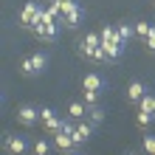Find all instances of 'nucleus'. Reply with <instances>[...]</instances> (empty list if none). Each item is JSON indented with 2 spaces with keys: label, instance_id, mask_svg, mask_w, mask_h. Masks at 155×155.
Segmentation results:
<instances>
[{
  "label": "nucleus",
  "instance_id": "1",
  "mask_svg": "<svg viewBox=\"0 0 155 155\" xmlns=\"http://www.w3.org/2000/svg\"><path fill=\"white\" fill-rule=\"evenodd\" d=\"M45 65H48V57L45 54H31V57H25L20 62V74L23 76H40L45 71Z\"/></svg>",
  "mask_w": 155,
  "mask_h": 155
},
{
  "label": "nucleus",
  "instance_id": "22",
  "mask_svg": "<svg viewBox=\"0 0 155 155\" xmlns=\"http://www.w3.org/2000/svg\"><path fill=\"white\" fill-rule=\"evenodd\" d=\"M152 121H155L152 113H141V110H138V116H135V124H138V127H150Z\"/></svg>",
  "mask_w": 155,
  "mask_h": 155
},
{
  "label": "nucleus",
  "instance_id": "2",
  "mask_svg": "<svg viewBox=\"0 0 155 155\" xmlns=\"http://www.w3.org/2000/svg\"><path fill=\"white\" fill-rule=\"evenodd\" d=\"M40 124H42V130L45 133H59L62 130V124H65V118H62L57 110H54V107H42L40 110Z\"/></svg>",
  "mask_w": 155,
  "mask_h": 155
},
{
  "label": "nucleus",
  "instance_id": "4",
  "mask_svg": "<svg viewBox=\"0 0 155 155\" xmlns=\"http://www.w3.org/2000/svg\"><path fill=\"white\" fill-rule=\"evenodd\" d=\"M3 150H6V155H25L28 152V138L25 135H6Z\"/></svg>",
  "mask_w": 155,
  "mask_h": 155
},
{
  "label": "nucleus",
  "instance_id": "5",
  "mask_svg": "<svg viewBox=\"0 0 155 155\" xmlns=\"http://www.w3.org/2000/svg\"><path fill=\"white\" fill-rule=\"evenodd\" d=\"M82 90H99V93H104L107 90V79L102 76V74H85L82 76Z\"/></svg>",
  "mask_w": 155,
  "mask_h": 155
},
{
  "label": "nucleus",
  "instance_id": "9",
  "mask_svg": "<svg viewBox=\"0 0 155 155\" xmlns=\"http://www.w3.org/2000/svg\"><path fill=\"white\" fill-rule=\"evenodd\" d=\"M54 147H57L59 152H74L76 150V141H74V135H68L65 130H59V133H54Z\"/></svg>",
  "mask_w": 155,
  "mask_h": 155
},
{
  "label": "nucleus",
  "instance_id": "18",
  "mask_svg": "<svg viewBox=\"0 0 155 155\" xmlns=\"http://www.w3.org/2000/svg\"><path fill=\"white\" fill-rule=\"evenodd\" d=\"M31 150H34V155H51V144L45 141V138H37Z\"/></svg>",
  "mask_w": 155,
  "mask_h": 155
},
{
  "label": "nucleus",
  "instance_id": "20",
  "mask_svg": "<svg viewBox=\"0 0 155 155\" xmlns=\"http://www.w3.org/2000/svg\"><path fill=\"white\" fill-rule=\"evenodd\" d=\"M150 28H152V25H150L147 20H138V23H135V37H138V40H147Z\"/></svg>",
  "mask_w": 155,
  "mask_h": 155
},
{
  "label": "nucleus",
  "instance_id": "8",
  "mask_svg": "<svg viewBox=\"0 0 155 155\" xmlns=\"http://www.w3.org/2000/svg\"><path fill=\"white\" fill-rule=\"evenodd\" d=\"M34 34H37L40 42H54L59 37V23H45V25H37L34 28Z\"/></svg>",
  "mask_w": 155,
  "mask_h": 155
},
{
  "label": "nucleus",
  "instance_id": "15",
  "mask_svg": "<svg viewBox=\"0 0 155 155\" xmlns=\"http://www.w3.org/2000/svg\"><path fill=\"white\" fill-rule=\"evenodd\" d=\"M87 121L93 124V127H99V124L104 121V110H102V107H99V104H93V107H87Z\"/></svg>",
  "mask_w": 155,
  "mask_h": 155
},
{
  "label": "nucleus",
  "instance_id": "28",
  "mask_svg": "<svg viewBox=\"0 0 155 155\" xmlns=\"http://www.w3.org/2000/svg\"><path fill=\"white\" fill-rule=\"evenodd\" d=\"M68 155H82V152H76V150H74V152H68Z\"/></svg>",
  "mask_w": 155,
  "mask_h": 155
},
{
  "label": "nucleus",
  "instance_id": "16",
  "mask_svg": "<svg viewBox=\"0 0 155 155\" xmlns=\"http://www.w3.org/2000/svg\"><path fill=\"white\" fill-rule=\"evenodd\" d=\"M138 110H141V113H152V116H155V93H152V90L138 102Z\"/></svg>",
  "mask_w": 155,
  "mask_h": 155
},
{
  "label": "nucleus",
  "instance_id": "25",
  "mask_svg": "<svg viewBox=\"0 0 155 155\" xmlns=\"http://www.w3.org/2000/svg\"><path fill=\"white\" fill-rule=\"evenodd\" d=\"M82 42H85V45H93V48H96V45H102V37H99V34H85V40H82Z\"/></svg>",
  "mask_w": 155,
  "mask_h": 155
},
{
  "label": "nucleus",
  "instance_id": "6",
  "mask_svg": "<svg viewBox=\"0 0 155 155\" xmlns=\"http://www.w3.org/2000/svg\"><path fill=\"white\" fill-rule=\"evenodd\" d=\"M147 93H150V87L144 85L141 79H133L130 85H127V102H130V104H138Z\"/></svg>",
  "mask_w": 155,
  "mask_h": 155
},
{
  "label": "nucleus",
  "instance_id": "19",
  "mask_svg": "<svg viewBox=\"0 0 155 155\" xmlns=\"http://www.w3.org/2000/svg\"><path fill=\"white\" fill-rule=\"evenodd\" d=\"M54 3L59 6V12H62V17H65V14H71V12H74V8L79 6L76 0H54Z\"/></svg>",
  "mask_w": 155,
  "mask_h": 155
},
{
  "label": "nucleus",
  "instance_id": "14",
  "mask_svg": "<svg viewBox=\"0 0 155 155\" xmlns=\"http://www.w3.org/2000/svg\"><path fill=\"white\" fill-rule=\"evenodd\" d=\"M68 116L76 118V121L87 118V104H85V102H71V104H68Z\"/></svg>",
  "mask_w": 155,
  "mask_h": 155
},
{
  "label": "nucleus",
  "instance_id": "7",
  "mask_svg": "<svg viewBox=\"0 0 155 155\" xmlns=\"http://www.w3.org/2000/svg\"><path fill=\"white\" fill-rule=\"evenodd\" d=\"M17 121L25 124V127H34L40 121V110L34 104H23V107H17Z\"/></svg>",
  "mask_w": 155,
  "mask_h": 155
},
{
  "label": "nucleus",
  "instance_id": "13",
  "mask_svg": "<svg viewBox=\"0 0 155 155\" xmlns=\"http://www.w3.org/2000/svg\"><path fill=\"white\" fill-rule=\"evenodd\" d=\"M99 37H102V45H113V42H118V28L116 25H110L107 23L102 31H99Z\"/></svg>",
  "mask_w": 155,
  "mask_h": 155
},
{
  "label": "nucleus",
  "instance_id": "27",
  "mask_svg": "<svg viewBox=\"0 0 155 155\" xmlns=\"http://www.w3.org/2000/svg\"><path fill=\"white\" fill-rule=\"evenodd\" d=\"M124 155H138V152H135V150H124Z\"/></svg>",
  "mask_w": 155,
  "mask_h": 155
},
{
  "label": "nucleus",
  "instance_id": "24",
  "mask_svg": "<svg viewBox=\"0 0 155 155\" xmlns=\"http://www.w3.org/2000/svg\"><path fill=\"white\" fill-rule=\"evenodd\" d=\"M144 152H147V155H155V135H144Z\"/></svg>",
  "mask_w": 155,
  "mask_h": 155
},
{
  "label": "nucleus",
  "instance_id": "17",
  "mask_svg": "<svg viewBox=\"0 0 155 155\" xmlns=\"http://www.w3.org/2000/svg\"><path fill=\"white\" fill-rule=\"evenodd\" d=\"M124 48H127V45H121V42H113V45H104V51H107V57H110V62H118V59H121V54H124Z\"/></svg>",
  "mask_w": 155,
  "mask_h": 155
},
{
  "label": "nucleus",
  "instance_id": "10",
  "mask_svg": "<svg viewBox=\"0 0 155 155\" xmlns=\"http://www.w3.org/2000/svg\"><path fill=\"white\" fill-rule=\"evenodd\" d=\"M82 20H85V8H82V6H76L71 14L59 17V25H65V28H71V31H74V28H79V23H82Z\"/></svg>",
  "mask_w": 155,
  "mask_h": 155
},
{
  "label": "nucleus",
  "instance_id": "23",
  "mask_svg": "<svg viewBox=\"0 0 155 155\" xmlns=\"http://www.w3.org/2000/svg\"><path fill=\"white\" fill-rule=\"evenodd\" d=\"M99 96H102V93H99V90H85V104H87V107L99 104Z\"/></svg>",
  "mask_w": 155,
  "mask_h": 155
},
{
  "label": "nucleus",
  "instance_id": "21",
  "mask_svg": "<svg viewBox=\"0 0 155 155\" xmlns=\"http://www.w3.org/2000/svg\"><path fill=\"white\" fill-rule=\"evenodd\" d=\"M90 59H93V62H99V65H102V62H110V57H107V51H104V45H99V48H93V54H90Z\"/></svg>",
  "mask_w": 155,
  "mask_h": 155
},
{
  "label": "nucleus",
  "instance_id": "11",
  "mask_svg": "<svg viewBox=\"0 0 155 155\" xmlns=\"http://www.w3.org/2000/svg\"><path fill=\"white\" fill-rule=\"evenodd\" d=\"M90 135H93V124H90V121H76V133H74L76 147L87 144V141H90Z\"/></svg>",
  "mask_w": 155,
  "mask_h": 155
},
{
  "label": "nucleus",
  "instance_id": "3",
  "mask_svg": "<svg viewBox=\"0 0 155 155\" xmlns=\"http://www.w3.org/2000/svg\"><path fill=\"white\" fill-rule=\"evenodd\" d=\"M40 12H42V6L37 3V0H25V6H23L20 17H17V23H20L23 28H34V25H37Z\"/></svg>",
  "mask_w": 155,
  "mask_h": 155
},
{
  "label": "nucleus",
  "instance_id": "26",
  "mask_svg": "<svg viewBox=\"0 0 155 155\" xmlns=\"http://www.w3.org/2000/svg\"><path fill=\"white\" fill-rule=\"evenodd\" d=\"M144 45H147V48L155 54V25H152V28H150V34H147V40H144Z\"/></svg>",
  "mask_w": 155,
  "mask_h": 155
},
{
  "label": "nucleus",
  "instance_id": "12",
  "mask_svg": "<svg viewBox=\"0 0 155 155\" xmlns=\"http://www.w3.org/2000/svg\"><path fill=\"white\" fill-rule=\"evenodd\" d=\"M116 28H118V42L121 45H127L133 37H135V25H130L127 20H121V23H116Z\"/></svg>",
  "mask_w": 155,
  "mask_h": 155
}]
</instances>
